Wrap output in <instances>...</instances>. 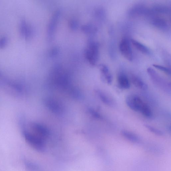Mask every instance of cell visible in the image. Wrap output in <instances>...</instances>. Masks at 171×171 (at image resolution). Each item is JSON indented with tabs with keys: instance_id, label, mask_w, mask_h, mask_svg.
I'll list each match as a JSON object with an SVG mask.
<instances>
[{
	"instance_id": "obj_14",
	"label": "cell",
	"mask_w": 171,
	"mask_h": 171,
	"mask_svg": "<svg viewBox=\"0 0 171 171\" xmlns=\"http://www.w3.org/2000/svg\"><path fill=\"white\" fill-rule=\"evenodd\" d=\"M153 66L154 68H156V69H158L162 72H164L168 75H170V70L169 68L162 66L161 65L155 64H153Z\"/></svg>"
},
{
	"instance_id": "obj_13",
	"label": "cell",
	"mask_w": 171,
	"mask_h": 171,
	"mask_svg": "<svg viewBox=\"0 0 171 171\" xmlns=\"http://www.w3.org/2000/svg\"><path fill=\"white\" fill-rule=\"evenodd\" d=\"M97 93L100 100L104 104L108 106H111L112 105V100L106 94L100 91H97Z\"/></svg>"
},
{
	"instance_id": "obj_8",
	"label": "cell",
	"mask_w": 171,
	"mask_h": 171,
	"mask_svg": "<svg viewBox=\"0 0 171 171\" xmlns=\"http://www.w3.org/2000/svg\"><path fill=\"white\" fill-rule=\"evenodd\" d=\"M103 78L108 85H111L112 82V77L109 69L106 65L100 64L99 66Z\"/></svg>"
},
{
	"instance_id": "obj_10",
	"label": "cell",
	"mask_w": 171,
	"mask_h": 171,
	"mask_svg": "<svg viewBox=\"0 0 171 171\" xmlns=\"http://www.w3.org/2000/svg\"><path fill=\"white\" fill-rule=\"evenodd\" d=\"M121 134L126 139L133 143H138L140 141L139 137L136 134L126 130H123Z\"/></svg>"
},
{
	"instance_id": "obj_9",
	"label": "cell",
	"mask_w": 171,
	"mask_h": 171,
	"mask_svg": "<svg viewBox=\"0 0 171 171\" xmlns=\"http://www.w3.org/2000/svg\"><path fill=\"white\" fill-rule=\"evenodd\" d=\"M118 85L123 89H128L130 88V81L127 76L123 73L119 74L117 78Z\"/></svg>"
},
{
	"instance_id": "obj_4",
	"label": "cell",
	"mask_w": 171,
	"mask_h": 171,
	"mask_svg": "<svg viewBox=\"0 0 171 171\" xmlns=\"http://www.w3.org/2000/svg\"><path fill=\"white\" fill-rule=\"evenodd\" d=\"M119 49L124 57L129 61L133 59V54L130 42L127 38L122 39L119 43Z\"/></svg>"
},
{
	"instance_id": "obj_2",
	"label": "cell",
	"mask_w": 171,
	"mask_h": 171,
	"mask_svg": "<svg viewBox=\"0 0 171 171\" xmlns=\"http://www.w3.org/2000/svg\"><path fill=\"white\" fill-rule=\"evenodd\" d=\"M29 128L23 127L22 129L31 133L37 137L44 140L47 138L49 135V131L46 127L38 123H33L29 124Z\"/></svg>"
},
{
	"instance_id": "obj_3",
	"label": "cell",
	"mask_w": 171,
	"mask_h": 171,
	"mask_svg": "<svg viewBox=\"0 0 171 171\" xmlns=\"http://www.w3.org/2000/svg\"><path fill=\"white\" fill-rule=\"evenodd\" d=\"M126 104L133 111L140 112L145 103L139 97L134 95L127 96L125 99Z\"/></svg>"
},
{
	"instance_id": "obj_11",
	"label": "cell",
	"mask_w": 171,
	"mask_h": 171,
	"mask_svg": "<svg viewBox=\"0 0 171 171\" xmlns=\"http://www.w3.org/2000/svg\"><path fill=\"white\" fill-rule=\"evenodd\" d=\"M131 42L134 47L140 52L146 55L150 54V51L149 48L142 43L134 39H131Z\"/></svg>"
},
{
	"instance_id": "obj_5",
	"label": "cell",
	"mask_w": 171,
	"mask_h": 171,
	"mask_svg": "<svg viewBox=\"0 0 171 171\" xmlns=\"http://www.w3.org/2000/svg\"><path fill=\"white\" fill-rule=\"evenodd\" d=\"M47 107L54 113H61L63 111L62 106L58 101L53 99H48L46 101Z\"/></svg>"
},
{
	"instance_id": "obj_16",
	"label": "cell",
	"mask_w": 171,
	"mask_h": 171,
	"mask_svg": "<svg viewBox=\"0 0 171 171\" xmlns=\"http://www.w3.org/2000/svg\"><path fill=\"white\" fill-rule=\"evenodd\" d=\"M91 115L95 118L97 119H100L102 118L101 115L98 113L93 109H90L89 111Z\"/></svg>"
},
{
	"instance_id": "obj_15",
	"label": "cell",
	"mask_w": 171,
	"mask_h": 171,
	"mask_svg": "<svg viewBox=\"0 0 171 171\" xmlns=\"http://www.w3.org/2000/svg\"><path fill=\"white\" fill-rule=\"evenodd\" d=\"M145 126L146 128H147L148 130L153 133L154 134L159 136H162L163 135V133L158 129H157L153 126H152L151 125H149L146 124L145 125Z\"/></svg>"
},
{
	"instance_id": "obj_12",
	"label": "cell",
	"mask_w": 171,
	"mask_h": 171,
	"mask_svg": "<svg viewBox=\"0 0 171 171\" xmlns=\"http://www.w3.org/2000/svg\"><path fill=\"white\" fill-rule=\"evenodd\" d=\"M152 23L155 26L161 29H165L168 27L167 22L161 17L154 18L152 21Z\"/></svg>"
},
{
	"instance_id": "obj_1",
	"label": "cell",
	"mask_w": 171,
	"mask_h": 171,
	"mask_svg": "<svg viewBox=\"0 0 171 171\" xmlns=\"http://www.w3.org/2000/svg\"><path fill=\"white\" fill-rule=\"evenodd\" d=\"M22 133L26 142L32 147L39 151L44 150V140L26 130H22Z\"/></svg>"
},
{
	"instance_id": "obj_6",
	"label": "cell",
	"mask_w": 171,
	"mask_h": 171,
	"mask_svg": "<svg viewBox=\"0 0 171 171\" xmlns=\"http://www.w3.org/2000/svg\"><path fill=\"white\" fill-rule=\"evenodd\" d=\"M147 71L149 76L155 84L161 86L165 83L163 80L157 73L151 67L148 68Z\"/></svg>"
},
{
	"instance_id": "obj_17",
	"label": "cell",
	"mask_w": 171,
	"mask_h": 171,
	"mask_svg": "<svg viewBox=\"0 0 171 171\" xmlns=\"http://www.w3.org/2000/svg\"><path fill=\"white\" fill-rule=\"evenodd\" d=\"M87 9H88V7H87ZM86 11H87V9H86Z\"/></svg>"
},
{
	"instance_id": "obj_7",
	"label": "cell",
	"mask_w": 171,
	"mask_h": 171,
	"mask_svg": "<svg viewBox=\"0 0 171 171\" xmlns=\"http://www.w3.org/2000/svg\"><path fill=\"white\" fill-rule=\"evenodd\" d=\"M130 81L135 86L142 90H146L148 86L146 83L139 77L134 74H131L130 76Z\"/></svg>"
}]
</instances>
